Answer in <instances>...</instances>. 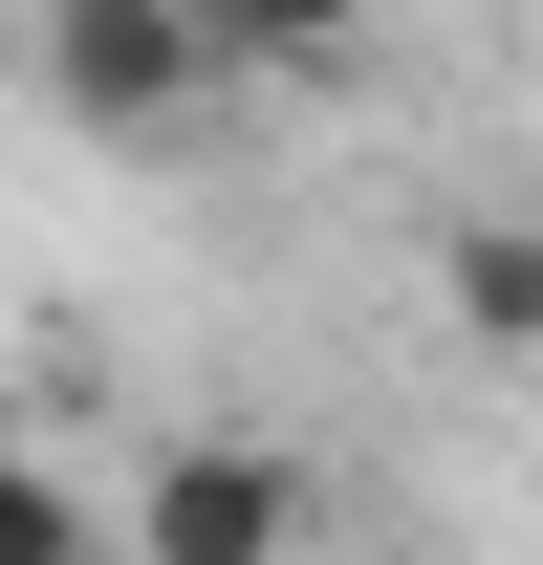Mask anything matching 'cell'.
Segmentation results:
<instances>
[{"mask_svg": "<svg viewBox=\"0 0 543 565\" xmlns=\"http://www.w3.org/2000/svg\"><path fill=\"white\" fill-rule=\"evenodd\" d=\"M217 44H239V66H348L370 0H217Z\"/></svg>", "mask_w": 543, "mask_h": 565, "instance_id": "obj_4", "label": "cell"}, {"mask_svg": "<svg viewBox=\"0 0 543 565\" xmlns=\"http://www.w3.org/2000/svg\"><path fill=\"white\" fill-rule=\"evenodd\" d=\"M435 305H457L478 349H543V217H457L435 239Z\"/></svg>", "mask_w": 543, "mask_h": 565, "instance_id": "obj_3", "label": "cell"}, {"mask_svg": "<svg viewBox=\"0 0 543 565\" xmlns=\"http://www.w3.org/2000/svg\"><path fill=\"white\" fill-rule=\"evenodd\" d=\"M0 565H109V544H87V500L44 479V457H22V435H0Z\"/></svg>", "mask_w": 543, "mask_h": 565, "instance_id": "obj_5", "label": "cell"}, {"mask_svg": "<svg viewBox=\"0 0 543 565\" xmlns=\"http://www.w3.org/2000/svg\"><path fill=\"white\" fill-rule=\"evenodd\" d=\"M131 565H305V457L262 435H174L131 479Z\"/></svg>", "mask_w": 543, "mask_h": 565, "instance_id": "obj_2", "label": "cell"}, {"mask_svg": "<svg viewBox=\"0 0 543 565\" xmlns=\"http://www.w3.org/2000/svg\"><path fill=\"white\" fill-rule=\"evenodd\" d=\"M217 87H239L217 0H44V109H66V131L174 152V131H217Z\"/></svg>", "mask_w": 543, "mask_h": 565, "instance_id": "obj_1", "label": "cell"}]
</instances>
